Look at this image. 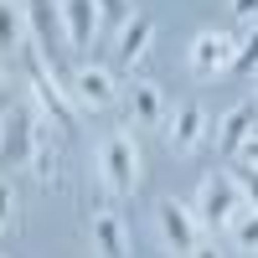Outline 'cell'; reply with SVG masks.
I'll return each instance as SVG.
<instances>
[{
    "label": "cell",
    "instance_id": "6da1fadb",
    "mask_svg": "<svg viewBox=\"0 0 258 258\" xmlns=\"http://www.w3.org/2000/svg\"><path fill=\"white\" fill-rule=\"evenodd\" d=\"M21 68H26V83H31L36 103L57 119V129H73V124H78V114H73V93L57 88V78L47 73V57H41L36 47H21Z\"/></svg>",
    "mask_w": 258,
    "mask_h": 258
},
{
    "label": "cell",
    "instance_id": "7a4b0ae2",
    "mask_svg": "<svg viewBox=\"0 0 258 258\" xmlns=\"http://www.w3.org/2000/svg\"><path fill=\"white\" fill-rule=\"evenodd\" d=\"M243 212V191L232 176H212L202 181V197H197V222L202 227H232V217Z\"/></svg>",
    "mask_w": 258,
    "mask_h": 258
},
{
    "label": "cell",
    "instance_id": "3957f363",
    "mask_svg": "<svg viewBox=\"0 0 258 258\" xmlns=\"http://www.w3.org/2000/svg\"><path fill=\"white\" fill-rule=\"evenodd\" d=\"M98 160H103V181H109L114 197H129V191L140 186V150H135V140H129V129H119V135L103 140Z\"/></svg>",
    "mask_w": 258,
    "mask_h": 258
},
{
    "label": "cell",
    "instance_id": "277c9868",
    "mask_svg": "<svg viewBox=\"0 0 258 258\" xmlns=\"http://www.w3.org/2000/svg\"><path fill=\"white\" fill-rule=\"evenodd\" d=\"M36 124H31V109H21V103H11L6 119H0V155H6V165H31L36 155Z\"/></svg>",
    "mask_w": 258,
    "mask_h": 258
},
{
    "label": "cell",
    "instance_id": "5b68a950",
    "mask_svg": "<svg viewBox=\"0 0 258 258\" xmlns=\"http://www.w3.org/2000/svg\"><path fill=\"white\" fill-rule=\"evenodd\" d=\"M155 222H160V238H165V248L176 253V258H191V253H197V243H202V222H197V212H191V207H181V202H160V207H155Z\"/></svg>",
    "mask_w": 258,
    "mask_h": 258
},
{
    "label": "cell",
    "instance_id": "8992f818",
    "mask_svg": "<svg viewBox=\"0 0 258 258\" xmlns=\"http://www.w3.org/2000/svg\"><path fill=\"white\" fill-rule=\"evenodd\" d=\"M232 62H238L232 36H222V31H202L197 41H191V73H197V78H217L222 68H232Z\"/></svg>",
    "mask_w": 258,
    "mask_h": 258
},
{
    "label": "cell",
    "instance_id": "52a82bcc",
    "mask_svg": "<svg viewBox=\"0 0 258 258\" xmlns=\"http://www.w3.org/2000/svg\"><path fill=\"white\" fill-rule=\"evenodd\" d=\"M98 0H62V31H68V47L73 52H88L93 47V36H98Z\"/></svg>",
    "mask_w": 258,
    "mask_h": 258
},
{
    "label": "cell",
    "instance_id": "ba28073f",
    "mask_svg": "<svg viewBox=\"0 0 258 258\" xmlns=\"http://www.w3.org/2000/svg\"><path fill=\"white\" fill-rule=\"evenodd\" d=\"M73 103H78V109H109V103H114V73H103V68H78V78H73Z\"/></svg>",
    "mask_w": 258,
    "mask_h": 258
},
{
    "label": "cell",
    "instance_id": "9c48e42d",
    "mask_svg": "<svg viewBox=\"0 0 258 258\" xmlns=\"http://www.w3.org/2000/svg\"><path fill=\"white\" fill-rule=\"evenodd\" d=\"M253 124H258V103L248 98V103H238L227 119H222V135H217V155H238V150L248 145V135H253Z\"/></svg>",
    "mask_w": 258,
    "mask_h": 258
},
{
    "label": "cell",
    "instance_id": "30bf717a",
    "mask_svg": "<svg viewBox=\"0 0 258 258\" xmlns=\"http://www.w3.org/2000/svg\"><path fill=\"white\" fill-rule=\"evenodd\" d=\"M93 248H98V258H124L129 253L124 222L114 217V212H93Z\"/></svg>",
    "mask_w": 258,
    "mask_h": 258
},
{
    "label": "cell",
    "instance_id": "8fae6325",
    "mask_svg": "<svg viewBox=\"0 0 258 258\" xmlns=\"http://www.w3.org/2000/svg\"><path fill=\"white\" fill-rule=\"evenodd\" d=\"M150 36H155V21H150V16H129L124 21V36H119V62H124V68H135V62L145 57Z\"/></svg>",
    "mask_w": 258,
    "mask_h": 258
},
{
    "label": "cell",
    "instance_id": "7c38bea8",
    "mask_svg": "<svg viewBox=\"0 0 258 258\" xmlns=\"http://www.w3.org/2000/svg\"><path fill=\"white\" fill-rule=\"evenodd\" d=\"M202 135H207V114L197 109V103L176 109V119H170V145H176V150H197Z\"/></svg>",
    "mask_w": 258,
    "mask_h": 258
},
{
    "label": "cell",
    "instance_id": "4fadbf2b",
    "mask_svg": "<svg viewBox=\"0 0 258 258\" xmlns=\"http://www.w3.org/2000/svg\"><path fill=\"white\" fill-rule=\"evenodd\" d=\"M21 36H26V26H21V6L0 0V57H21Z\"/></svg>",
    "mask_w": 258,
    "mask_h": 258
},
{
    "label": "cell",
    "instance_id": "5bb4252c",
    "mask_svg": "<svg viewBox=\"0 0 258 258\" xmlns=\"http://www.w3.org/2000/svg\"><path fill=\"white\" fill-rule=\"evenodd\" d=\"M129 109H135V124H155L160 119V88L155 83H135L129 88Z\"/></svg>",
    "mask_w": 258,
    "mask_h": 258
},
{
    "label": "cell",
    "instance_id": "9a60e30c",
    "mask_svg": "<svg viewBox=\"0 0 258 258\" xmlns=\"http://www.w3.org/2000/svg\"><path fill=\"white\" fill-rule=\"evenodd\" d=\"M26 11H31L36 41H52V26L62 21V0H26Z\"/></svg>",
    "mask_w": 258,
    "mask_h": 258
},
{
    "label": "cell",
    "instance_id": "2e32d148",
    "mask_svg": "<svg viewBox=\"0 0 258 258\" xmlns=\"http://www.w3.org/2000/svg\"><path fill=\"white\" fill-rule=\"evenodd\" d=\"M232 243H238L243 253H258V212L243 207L238 217H232Z\"/></svg>",
    "mask_w": 258,
    "mask_h": 258
},
{
    "label": "cell",
    "instance_id": "e0dca14e",
    "mask_svg": "<svg viewBox=\"0 0 258 258\" xmlns=\"http://www.w3.org/2000/svg\"><path fill=\"white\" fill-rule=\"evenodd\" d=\"M238 73H258V26L243 36V47H238V62H232Z\"/></svg>",
    "mask_w": 258,
    "mask_h": 258
},
{
    "label": "cell",
    "instance_id": "ac0fdd59",
    "mask_svg": "<svg viewBox=\"0 0 258 258\" xmlns=\"http://www.w3.org/2000/svg\"><path fill=\"white\" fill-rule=\"evenodd\" d=\"M232 181H238V191H243V207H253V212H258V170H253V165H243Z\"/></svg>",
    "mask_w": 258,
    "mask_h": 258
},
{
    "label": "cell",
    "instance_id": "d6986e66",
    "mask_svg": "<svg viewBox=\"0 0 258 258\" xmlns=\"http://www.w3.org/2000/svg\"><path fill=\"white\" fill-rule=\"evenodd\" d=\"M11 217H16V191H11V181H0V232L11 227Z\"/></svg>",
    "mask_w": 258,
    "mask_h": 258
},
{
    "label": "cell",
    "instance_id": "ffe728a7",
    "mask_svg": "<svg viewBox=\"0 0 258 258\" xmlns=\"http://www.w3.org/2000/svg\"><path fill=\"white\" fill-rule=\"evenodd\" d=\"M31 170H36V181H52V150H47V145H36V155H31Z\"/></svg>",
    "mask_w": 258,
    "mask_h": 258
},
{
    "label": "cell",
    "instance_id": "44dd1931",
    "mask_svg": "<svg viewBox=\"0 0 258 258\" xmlns=\"http://www.w3.org/2000/svg\"><path fill=\"white\" fill-rule=\"evenodd\" d=\"M98 11L109 21H129V0H98Z\"/></svg>",
    "mask_w": 258,
    "mask_h": 258
},
{
    "label": "cell",
    "instance_id": "7402d4cb",
    "mask_svg": "<svg viewBox=\"0 0 258 258\" xmlns=\"http://www.w3.org/2000/svg\"><path fill=\"white\" fill-rule=\"evenodd\" d=\"M232 16H238V21H253V16H258V0H232Z\"/></svg>",
    "mask_w": 258,
    "mask_h": 258
},
{
    "label": "cell",
    "instance_id": "603a6c76",
    "mask_svg": "<svg viewBox=\"0 0 258 258\" xmlns=\"http://www.w3.org/2000/svg\"><path fill=\"white\" fill-rule=\"evenodd\" d=\"M238 155H243V160H248V165H253V170H258V129H253V135H248V145H243V150H238Z\"/></svg>",
    "mask_w": 258,
    "mask_h": 258
},
{
    "label": "cell",
    "instance_id": "cb8c5ba5",
    "mask_svg": "<svg viewBox=\"0 0 258 258\" xmlns=\"http://www.w3.org/2000/svg\"><path fill=\"white\" fill-rule=\"evenodd\" d=\"M191 258H217V248H212V243H197V253H191Z\"/></svg>",
    "mask_w": 258,
    "mask_h": 258
},
{
    "label": "cell",
    "instance_id": "d4e9b609",
    "mask_svg": "<svg viewBox=\"0 0 258 258\" xmlns=\"http://www.w3.org/2000/svg\"><path fill=\"white\" fill-rule=\"evenodd\" d=\"M253 103H258V73H253Z\"/></svg>",
    "mask_w": 258,
    "mask_h": 258
},
{
    "label": "cell",
    "instance_id": "484cf974",
    "mask_svg": "<svg viewBox=\"0 0 258 258\" xmlns=\"http://www.w3.org/2000/svg\"><path fill=\"white\" fill-rule=\"evenodd\" d=\"M11 6H21V0H11Z\"/></svg>",
    "mask_w": 258,
    "mask_h": 258
}]
</instances>
